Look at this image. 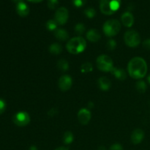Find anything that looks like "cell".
Here are the masks:
<instances>
[{"mask_svg":"<svg viewBox=\"0 0 150 150\" xmlns=\"http://www.w3.org/2000/svg\"><path fill=\"white\" fill-rule=\"evenodd\" d=\"M129 75L135 79H141L147 73V64L142 57H136L130 59L127 65Z\"/></svg>","mask_w":150,"mask_h":150,"instance_id":"6da1fadb","label":"cell"},{"mask_svg":"<svg viewBox=\"0 0 150 150\" xmlns=\"http://www.w3.org/2000/svg\"><path fill=\"white\" fill-rule=\"evenodd\" d=\"M66 48L70 54H79L86 49V42L82 37H76L67 42Z\"/></svg>","mask_w":150,"mask_h":150,"instance_id":"7a4b0ae2","label":"cell"},{"mask_svg":"<svg viewBox=\"0 0 150 150\" xmlns=\"http://www.w3.org/2000/svg\"><path fill=\"white\" fill-rule=\"evenodd\" d=\"M121 4V0H100V8L103 14L110 16L119 10Z\"/></svg>","mask_w":150,"mask_h":150,"instance_id":"3957f363","label":"cell"},{"mask_svg":"<svg viewBox=\"0 0 150 150\" xmlns=\"http://www.w3.org/2000/svg\"><path fill=\"white\" fill-rule=\"evenodd\" d=\"M121 29V23L116 19H111L105 22L103 26L104 34L107 37H114L120 32Z\"/></svg>","mask_w":150,"mask_h":150,"instance_id":"277c9868","label":"cell"},{"mask_svg":"<svg viewBox=\"0 0 150 150\" xmlns=\"http://www.w3.org/2000/svg\"><path fill=\"white\" fill-rule=\"evenodd\" d=\"M97 67L100 71L111 72L114 68L112 59L107 55H101L96 60Z\"/></svg>","mask_w":150,"mask_h":150,"instance_id":"5b68a950","label":"cell"},{"mask_svg":"<svg viewBox=\"0 0 150 150\" xmlns=\"http://www.w3.org/2000/svg\"><path fill=\"white\" fill-rule=\"evenodd\" d=\"M126 45L131 48H136L140 44L141 37L136 31L129 30L125 32L124 36Z\"/></svg>","mask_w":150,"mask_h":150,"instance_id":"8992f818","label":"cell"},{"mask_svg":"<svg viewBox=\"0 0 150 150\" xmlns=\"http://www.w3.org/2000/svg\"><path fill=\"white\" fill-rule=\"evenodd\" d=\"M13 122L19 127H24L30 122V117L29 114L25 111H20L15 114L13 117Z\"/></svg>","mask_w":150,"mask_h":150,"instance_id":"52a82bcc","label":"cell"},{"mask_svg":"<svg viewBox=\"0 0 150 150\" xmlns=\"http://www.w3.org/2000/svg\"><path fill=\"white\" fill-rule=\"evenodd\" d=\"M68 17V10L65 7H62L57 9L56 11L55 15H54V20L58 23V25H64L67 23Z\"/></svg>","mask_w":150,"mask_h":150,"instance_id":"ba28073f","label":"cell"},{"mask_svg":"<svg viewBox=\"0 0 150 150\" xmlns=\"http://www.w3.org/2000/svg\"><path fill=\"white\" fill-rule=\"evenodd\" d=\"M72 84H73V80H72V78L68 75H64L59 79V87L62 92L68 91L71 88Z\"/></svg>","mask_w":150,"mask_h":150,"instance_id":"9c48e42d","label":"cell"},{"mask_svg":"<svg viewBox=\"0 0 150 150\" xmlns=\"http://www.w3.org/2000/svg\"><path fill=\"white\" fill-rule=\"evenodd\" d=\"M92 114L86 108H81L78 113V120L81 125H87L91 120Z\"/></svg>","mask_w":150,"mask_h":150,"instance_id":"30bf717a","label":"cell"},{"mask_svg":"<svg viewBox=\"0 0 150 150\" xmlns=\"http://www.w3.org/2000/svg\"><path fill=\"white\" fill-rule=\"evenodd\" d=\"M144 139V132L142 129H136L132 133L131 142L133 144H139L142 143Z\"/></svg>","mask_w":150,"mask_h":150,"instance_id":"8fae6325","label":"cell"},{"mask_svg":"<svg viewBox=\"0 0 150 150\" xmlns=\"http://www.w3.org/2000/svg\"><path fill=\"white\" fill-rule=\"evenodd\" d=\"M16 12L21 17H26L29 13V7L23 1H20L16 4Z\"/></svg>","mask_w":150,"mask_h":150,"instance_id":"7c38bea8","label":"cell"},{"mask_svg":"<svg viewBox=\"0 0 150 150\" xmlns=\"http://www.w3.org/2000/svg\"><path fill=\"white\" fill-rule=\"evenodd\" d=\"M122 22L126 27H131L134 23V17L130 12H125L121 17Z\"/></svg>","mask_w":150,"mask_h":150,"instance_id":"4fadbf2b","label":"cell"},{"mask_svg":"<svg viewBox=\"0 0 150 150\" xmlns=\"http://www.w3.org/2000/svg\"><path fill=\"white\" fill-rule=\"evenodd\" d=\"M111 73L115 76L116 79L120 81H125L127 78V73L125 71L124 69L119 68V67H114L111 70Z\"/></svg>","mask_w":150,"mask_h":150,"instance_id":"5bb4252c","label":"cell"},{"mask_svg":"<svg viewBox=\"0 0 150 150\" xmlns=\"http://www.w3.org/2000/svg\"><path fill=\"white\" fill-rule=\"evenodd\" d=\"M86 38L90 42H98L100 39V35L97 29H92L88 31L87 34H86Z\"/></svg>","mask_w":150,"mask_h":150,"instance_id":"9a60e30c","label":"cell"},{"mask_svg":"<svg viewBox=\"0 0 150 150\" xmlns=\"http://www.w3.org/2000/svg\"><path fill=\"white\" fill-rule=\"evenodd\" d=\"M98 86L103 91H108L111 88V81L106 77H101L98 79Z\"/></svg>","mask_w":150,"mask_h":150,"instance_id":"2e32d148","label":"cell"},{"mask_svg":"<svg viewBox=\"0 0 150 150\" xmlns=\"http://www.w3.org/2000/svg\"><path fill=\"white\" fill-rule=\"evenodd\" d=\"M54 35L56 38L60 41H65L69 38V35L66 30L63 29H57L54 31Z\"/></svg>","mask_w":150,"mask_h":150,"instance_id":"e0dca14e","label":"cell"},{"mask_svg":"<svg viewBox=\"0 0 150 150\" xmlns=\"http://www.w3.org/2000/svg\"><path fill=\"white\" fill-rule=\"evenodd\" d=\"M49 51L51 54L58 55V54H61V52L62 51V48L60 44L53 43L49 46Z\"/></svg>","mask_w":150,"mask_h":150,"instance_id":"ac0fdd59","label":"cell"},{"mask_svg":"<svg viewBox=\"0 0 150 150\" xmlns=\"http://www.w3.org/2000/svg\"><path fill=\"white\" fill-rule=\"evenodd\" d=\"M57 67L61 71H67L69 69V63L64 59H61L57 62Z\"/></svg>","mask_w":150,"mask_h":150,"instance_id":"d6986e66","label":"cell"},{"mask_svg":"<svg viewBox=\"0 0 150 150\" xmlns=\"http://www.w3.org/2000/svg\"><path fill=\"white\" fill-rule=\"evenodd\" d=\"M73 139H74V136L72 132H66L63 136V142L65 144H70L73 142Z\"/></svg>","mask_w":150,"mask_h":150,"instance_id":"ffe728a7","label":"cell"},{"mask_svg":"<svg viewBox=\"0 0 150 150\" xmlns=\"http://www.w3.org/2000/svg\"><path fill=\"white\" fill-rule=\"evenodd\" d=\"M136 89L140 93H144L146 90V83L144 81H139L136 84Z\"/></svg>","mask_w":150,"mask_h":150,"instance_id":"44dd1931","label":"cell"},{"mask_svg":"<svg viewBox=\"0 0 150 150\" xmlns=\"http://www.w3.org/2000/svg\"><path fill=\"white\" fill-rule=\"evenodd\" d=\"M93 70V66L90 62H85L81 67V71L83 73H90Z\"/></svg>","mask_w":150,"mask_h":150,"instance_id":"7402d4cb","label":"cell"},{"mask_svg":"<svg viewBox=\"0 0 150 150\" xmlns=\"http://www.w3.org/2000/svg\"><path fill=\"white\" fill-rule=\"evenodd\" d=\"M57 26H58V23L56 22L54 19V20H52V19L48 20L46 22V24H45V26L48 29V30L49 31H55L57 29Z\"/></svg>","mask_w":150,"mask_h":150,"instance_id":"603a6c76","label":"cell"},{"mask_svg":"<svg viewBox=\"0 0 150 150\" xmlns=\"http://www.w3.org/2000/svg\"><path fill=\"white\" fill-rule=\"evenodd\" d=\"M85 29H86V28H85V26L83 23H79L75 26V32L79 35H82L85 32Z\"/></svg>","mask_w":150,"mask_h":150,"instance_id":"cb8c5ba5","label":"cell"},{"mask_svg":"<svg viewBox=\"0 0 150 150\" xmlns=\"http://www.w3.org/2000/svg\"><path fill=\"white\" fill-rule=\"evenodd\" d=\"M84 14L85 16L87 18H92L95 17V15H96V11H95V9L92 8V7H89V8L86 9V10H84Z\"/></svg>","mask_w":150,"mask_h":150,"instance_id":"d4e9b609","label":"cell"},{"mask_svg":"<svg viewBox=\"0 0 150 150\" xmlns=\"http://www.w3.org/2000/svg\"><path fill=\"white\" fill-rule=\"evenodd\" d=\"M59 4V0H48V7L51 10H54Z\"/></svg>","mask_w":150,"mask_h":150,"instance_id":"484cf974","label":"cell"},{"mask_svg":"<svg viewBox=\"0 0 150 150\" xmlns=\"http://www.w3.org/2000/svg\"><path fill=\"white\" fill-rule=\"evenodd\" d=\"M116 47H117V42L114 40L111 39L108 41L107 42V48L108 50H114L115 49Z\"/></svg>","mask_w":150,"mask_h":150,"instance_id":"4316f807","label":"cell"},{"mask_svg":"<svg viewBox=\"0 0 150 150\" xmlns=\"http://www.w3.org/2000/svg\"><path fill=\"white\" fill-rule=\"evenodd\" d=\"M86 0H73V4L76 7H81L85 5Z\"/></svg>","mask_w":150,"mask_h":150,"instance_id":"83f0119b","label":"cell"},{"mask_svg":"<svg viewBox=\"0 0 150 150\" xmlns=\"http://www.w3.org/2000/svg\"><path fill=\"white\" fill-rule=\"evenodd\" d=\"M6 109V103L4 100L0 99V114H3Z\"/></svg>","mask_w":150,"mask_h":150,"instance_id":"f1b7e54d","label":"cell"},{"mask_svg":"<svg viewBox=\"0 0 150 150\" xmlns=\"http://www.w3.org/2000/svg\"><path fill=\"white\" fill-rule=\"evenodd\" d=\"M109 150H123V147L120 144H114L110 147Z\"/></svg>","mask_w":150,"mask_h":150,"instance_id":"f546056e","label":"cell"},{"mask_svg":"<svg viewBox=\"0 0 150 150\" xmlns=\"http://www.w3.org/2000/svg\"><path fill=\"white\" fill-rule=\"evenodd\" d=\"M143 46L144 48H146V49L150 50V38H149V39H146V40L144 41Z\"/></svg>","mask_w":150,"mask_h":150,"instance_id":"4dcf8cb0","label":"cell"},{"mask_svg":"<svg viewBox=\"0 0 150 150\" xmlns=\"http://www.w3.org/2000/svg\"><path fill=\"white\" fill-rule=\"evenodd\" d=\"M57 113V110L54 109V108H52V109H51L49 111H48V114L50 116V117H54Z\"/></svg>","mask_w":150,"mask_h":150,"instance_id":"1f68e13d","label":"cell"},{"mask_svg":"<svg viewBox=\"0 0 150 150\" xmlns=\"http://www.w3.org/2000/svg\"><path fill=\"white\" fill-rule=\"evenodd\" d=\"M55 150H69L67 147H64V146H60V147H58L57 149Z\"/></svg>","mask_w":150,"mask_h":150,"instance_id":"d6a6232c","label":"cell"},{"mask_svg":"<svg viewBox=\"0 0 150 150\" xmlns=\"http://www.w3.org/2000/svg\"><path fill=\"white\" fill-rule=\"evenodd\" d=\"M29 1H31L32 3H39L40 1H42V0H28Z\"/></svg>","mask_w":150,"mask_h":150,"instance_id":"836d02e7","label":"cell"},{"mask_svg":"<svg viewBox=\"0 0 150 150\" xmlns=\"http://www.w3.org/2000/svg\"><path fill=\"white\" fill-rule=\"evenodd\" d=\"M29 150H38V148L35 146H32L30 148H29Z\"/></svg>","mask_w":150,"mask_h":150,"instance_id":"e575fe53","label":"cell"},{"mask_svg":"<svg viewBox=\"0 0 150 150\" xmlns=\"http://www.w3.org/2000/svg\"><path fill=\"white\" fill-rule=\"evenodd\" d=\"M98 150H106V149H105V147L101 146H100L99 148H98Z\"/></svg>","mask_w":150,"mask_h":150,"instance_id":"d590c367","label":"cell"},{"mask_svg":"<svg viewBox=\"0 0 150 150\" xmlns=\"http://www.w3.org/2000/svg\"><path fill=\"white\" fill-rule=\"evenodd\" d=\"M13 1H14V2H17V3L20 2V1H23L22 0H13Z\"/></svg>","mask_w":150,"mask_h":150,"instance_id":"8d00e7d4","label":"cell"},{"mask_svg":"<svg viewBox=\"0 0 150 150\" xmlns=\"http://www.w3.org/2000/svg\"><path fill=\"white\" fill-rule=\"evenodd\" d=\"M147 81H149V83H150V75L147 77Z\"/></svg>","mask_w":150,"mask_h":150,"instance_id":"74e56055","label":"cell"}]
</instances>
